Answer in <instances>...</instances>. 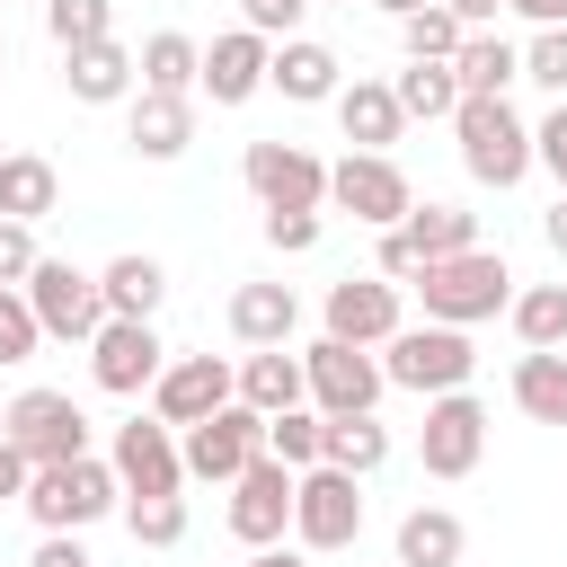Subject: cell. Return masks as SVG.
<instances>
[{"label":"cell","instance_id":"obj_1","mask_svg":"<svg viewBox=\"0 0 567 567\" xmlns=\"http://www.w3.org/2000/svg\"><path fill=\"white\" fill-rule=\"evenodd\" d=\"M416 292H425V319H443V328H478V319L514 310V275H505L496 248H461V257L425 266Z\"/></svg>","mask_w":567,"mask_h":567},{"label":"cell","instance_id":"obj_2","mask_svg":"<svg viewBox=\"0 0 567 567\" xmlns=\"http://www.w3.org/2000/svg\"><path fill=\"white\" fill-rule=\"evenodd\" d=\"M452 133H461V168L478 177V186H523L532 177V124L505 106V97H461V115H452Z\"/></svg>","mask_w":567,"mask_h":567},{"label":"cell","instance_id":"obj_3","mask_svg":"<svg viewBox=\"0 0 567 567\" xmlns=\"http://www.w3.org/2000/svg\"><path fill=\"white\" fill-rule=\"evenodd\" d=\"M44 532H89L97 514H115L124 505V478H115V461H53V470H35L27 478V496H18Z\"/></svg>","mask_w":567,"mask_h":567},{"label":"cell","instance_id":"obj_4","mask_svg":"<svg viewBox=\"0 0 567 567\" xmlns=\"http://www.w3.org/2000/svg\"><path fill=\"white\" fill-rule=\"evenodd\" d=\"M0 443L27 452V470H53V461H89V416L71 390H18L9 416H0Z\"/></svg>","mask_w":567,"mask_h":567},{"label":"cell","instance_id":"obj_5","mask_svg":"<svg viewBox=\"0 0 567 567\" xmlns=\"http://www.w3.org/2000/svg\"><path fill=\"white\" fill-rule=\"evenodd\" d=\"M381 372H390L399 390H416V399H443V390H461V381L478 372V354H470V328L425 319V328H399V337H390Z\"/></svg>","mask_w":567,"mask_h":567},{"label":"cell","instance_id":"obj_6","mask_svg":"<svg viewBox=\"0 0 567 567\" xmlns=\"http://www.w3.org/2000/svg\"><path fill=\"white\" fill-rule=\"evenodd\" d=\"M328 204L354 213V221H372V230H399V221L416 213V186H408V168H399L390 151H346V159L328 168Z\"/></svg>","mask_w":567,"mask_h":567},{"label":"cell","instance_id":"obj_7","mask_svg":"<svg viewBox=\"0 0 567 567\" xmlns=\"http://www.w3.org/2000/svg\"><path fill=\"white\" fill-rule=\"evenodd\" d=\"M461 248H478V213H461V204H416L399 230H381V275L399 284H416L425 266H443V257H461Z\"/></svg>","mask_w":567,"mask_h":567},{"label":"cell","instance_id":"obj_8","mask_svg":"<svg viewBox=\"0 0 567 567\" xmlns=\"http://www.w3.org/2000/svg\"><path fill=\"white\" fill-rule=\"evenodd\" d=\"M239 177H248V195L266 213H319L328 204V159L301 151V142H248Z\"/></svg>","mask_w":567,"mask_h":567},{"label":"cell","instance_id":"obj_9","mask_svg":"<svg viewBox=\"0 0 567 567\" xmlns=\"http://www.w3.org/2000/svg\"><path fill=\"white\" fill-rule=\"evenodd\" d=\"M292 487H301V470H284L275 452H257V461L230 478V540L284 549V532H292Z\"/></svg>","mask_w":567,"mask_h":567},{"label":"cell","instance_id":"obj_10","mask_svg":"<svg viewBox=\"0 0 567 567\" xmlns=\"http://www.w3.org/2000/svg\"><path fill=\"white\" fill-rule=\"evenodd\" d=\"M27 301H35L44 337H62V346H89V337L106 328V292H97V275H80L71 257H44V266L27 275Z\"/></svg>","mask_w":567,"mask_h":567},{"label":"cell","instance_id":"obj_11","mask_svg":"<svg viewBox=\"0 0 567 567\" xmlns=\"http://www.w3.org/2000/svg\"><path fill=\"white\" fill-rule=\"evenodd\" d=\"M478 452H487V408H478L470 390L425 399V425H416V461H425V478H470Z\"/></svg>","mask_w":567,"mask_h":567},{"label":"cell","instance_id":"obj_12","mask_svg":"<svg viewBox=\"0 0 567 567\" xmlns=\"http://www.w3.org/2000/svg\"><path fill=\"white\" fill-rule=\"evenodd\" d=\"M292 532H301V549H354V532H363V478H346V470H301V487H292Z\"/></svg>","mask_w":567,"mask_h":567},{"label":"cell","instance_id":"obj_13","mask_svg":"<svg viewBox=\"0 0 567 567\" xmlns=\"http://www.w3.org/2000/svg\"><path fill=\"white\" fill-rule=\"evenodd\" d=\"M159 372H168V346H159L151 319H106V328L89 337V381H97V390L133 399V390H159Z\"/></svg>","mask_w":567,"mask_h":567},{"label":"cell","instance_id":"obj_14","mask_svg":"<svg viewBox=\"0 0 567 567\" xmlns=\"http://www.w3.org/2000/svg\"><path fill=\"white\" fill-rule=\"evenodd\" d=\"M301 372H310V408H319V416H372V399L390 390V372H381L363 346H337V337H319V346L301 354Z\"/></svg>","mask_w":567,"mask_h":567},{"label":"cell","instance_id":"obj_15","mask_svg":"<svg viewBox=\"0 0 567 567\" xmlns=\"http://www.w3.org/2000/svg\"><path fill=\"white\" fill-rule=\"evenodd\" d=\"M177 452H186V478H213V487H230V478H239V470H248V461L266 452V416L230 399L221 416L186 425V443H177Z\"/></svg>","mask_w":567,"mask_h":567},{"label":"cell","instance_id":"obj_16","mask_svg":"<svg viewBox=\"0 0 567 567\" xmlns=\"http://www.w3.org/2000/svg\"><path fill=\"white\" fill-rule=\"evenodd\" d=\"M239 399V372L221 363V354H177L168 372H159V390H151V416L159 425H204V416H221Z\"/></svg>","mask_w":567,"mask_h":567},{"label":"cell","instance_id":"obj_17","mask_svg":"<svg viewBox=\"0 0 567 567\" xmlns=\"http://www.w3.org/2000/svg\"><path fill=\"white\" fill-rule=\"evenodd\" d=\"M408 319H399V284L390 275H346V284H328V337L337 346H390Z\"/></svg>","mask_w":567,"mask_h":567},{"label":"cell","instance_id":"obj_18","mask_svg":"<svg viewBox=\"0 0 567 567\" xmlns=\"http://www.w3.org/2000/svg\"><path fill=\"white\" fill-rule=\"evenodd\" d=\"M115 478H124V496H177L186 487V452H177V434L159 425V416H133V425H115Z\"/></svg>","mask_w":567,"mask_h":567},{"label":"cell","instance_id":"obj_19","mask_svg":"<svg viewBox=\"0 0 567 567\" xmlns=\"http://www.w3.org/2000/svg\"><path fill=\"white\" fill-rule=\"evenodd\" d=\"M266 71H275V44L248 35V27H230V35L204 44V97H213V106H248V97L266 89Z\"/></svg>","mask_w":567,"mask_h":567},{"label":"cell","instance_id":"obj_20","mask_svg":"<svg viewBox=\"0 0 567 567\" xmlns=\"http://www.w3.org/2000/svg\"><path fill=\"white\" fill-rule=\"evenodd\" d=\"M124 142H133L142 159H177V151L195 142V97H159V89H133V106H124Z\"/></svg>","mask_w":567,"mask_h":567},{"label":"cell","instance_id":"obj_21","mask_svg":"<svg viewBox=\"0 0 567 567\" xmlns=\"http://www.w3.org/2000/svg\"><path fill=\"white\" fill-rule=\"evenodd\" d=\"M337 124H346L354 151H390L399 124H408V106H399L390 80H346V89H337Z\"/></svg>","mask_w":567,"mask_h":567},{"label":"cell","instance_id":"obj_22","mask_svg":"<svg viewBox=\"0 0 567 567\" xmlns=\"http://www.w3.org/2000/svg\"><path fill=\"white\" fill-rule=\"evenodd\" d=\"M292 328H301V301H292V284H239L230 292V337L239 346H292Z\"/></svg>","mask_w":567,"mask_h":567},{"label":"cell","instance_id":"obj_23","mask_svg":"<svg viewBox=\"0 0 567 567\" xmlns=\"http://www.w3.org/2000/svg\"><path fill=\"white\" fill-rule=\"evenodd\" d=\"M452 80H461V97H505L523 80V44H505L496 27H470L452 53Z\"/></svg>","mask_w":567,"mask_h":567},{"label":"cell","instance_id":"obj_24","mask_svg":"<svg viewBox=\"0 0 567 567\" xmlns=\"http://www.w3.org/2000/svg\"><path fill=\"white\" fill-rule=\"evenodd\" d=\"M266 89H284L292 106H319V97H337V89H346V62H337L328 44H310V35H292V44H275Z\"/></svg>","mask_w":567,"mask_h":567},{"label":"cell","instance_id":"obj_25","mask_svg":"<svg viewBox=\"0 0 567 567\" xmlns=\"http://www.w3.org/2000/svg\"><path fill=\"white\" fill-rule=\"evenodd\" d=\"M62 80H71V97H80V106H115V97H133L142 62L106 35V44H89V53H62Z\"/></svg>","mask_w":567,"mask_h":567},{"label":"cell","instance_id":"obj_26","mask_svg":"<svg viewBox=\"0 0 567 567\" xmlns=\"http://www.w3.org/2000/svg\"><path fill=\"white\" fill-rule=\"evenodd\" d=\"M301 399H310V372H301V354L266 346V354H248V363H239V408H257V416H284V408H301Z\"/></svg>","mask_w":567,"mask_h":567},{"label":"cell","instance_id":"obj_27","mask_svg":"<svg viewBox=\"0 0 567 567\" xmlns=\"http://www.w3.org/2000/svg\"><path fill=\"white\" fill-rule=\"evenodd\" d=\"M461 549H470V532H461L452 505H416V514H399V567H461Z\"/></svg>","mask_w":567,"mask_h":567},{"label":"cell","instance_id":"obj_28","mask_svg":"<svg viewBox=\"0 0 567 567\" xmlns=\"http://www.w3.org/2000/svg\"><path fill=\"white\" fill-rule=\"evenodd\" d=\"M133 62H142V89H159V97H195V89H204V44L177 35V27H159Z\"/></svg>","mask_w":567,"mask_h":567},{"label":"cell","instance_id":"obj_29","mask_svg":"<svg viewBox=\"0 0 567 567\" xmlns=\"http://www.w3.org/2000/svg\"><path fill=\"white\" fill-rule=\"evenodd\" d=\"M53 195H62L53 159H35V151H9V159H0V221H44Z\"/></svg>","mask_w":567,"mask_h":567},{"label":"cell","instance_id":"obj_30","mask_svg":"<svg viewBox=\"0 0 567 567\" xmlns=\"http://www.w3.org/2000/svg\"><path fill=\"white\" fill-rule=\"evenodd\" d=\"M97 292H106V319H151L159 292H168V275H159V257H115L97 275Z\"/></svg>","mask_w":567,"mask_h":567},{"label":"cell","instance_id":"obj_31","mask_svg":"<svg viewBox=\"0 0 567 567\" xmlns=\"http://www.w3.org/2000/svg\"><path fill=\"white\" fill-rule=\"evenodd\" d=\"M514 337H523V354H558L567 346V284H532V292H514Z\"/></svg>","mask_w":567,"mask_h":567},{"label":"cell","instance_id":"obj_32","mask_svg":"<svg viewBox=\"0 0 567 567\" xmlns=\"http://www.w3.org/2000/svg\"><path fill=\"white\" fill-rule=\"evenodd\" d=\"M514 408L532 425H567V354H523L514 363Z\"/></svg>","mask_w":567,"mask_h":567},{"label":"cell","instance_id":"obj_33","mask_svg":"<svg viewBox=\"0 0 567 567\" xmlns=\"http://www.w3.org/2000/svg\"><path fill=\"white\" fill-rule=\"evenodd\" d=\"M381 461H390V425H381V416H328V470L372 478Z\"/></svg>","mask_w":567,"mask_h":567},{"label":"cell","instance_id":"obj_34","mask_svg":"<svg viewBox=\"0 0 567 567\" xmlns=\"http://www.w3.org/2000/svg\"><path fill=\"white\" fill-rule=\"evenodd\" d=\"M390 89H399V106L425 115V124H452V115H461V80H452V62H408Z\"/></svg>","mask_w":567,"mask_h":567},{"label":"cell","instance_id":"obj_35","mask_svg":"<svg viewBox=\"0 0 567 567\" xmlns=\"http://www.w3.org/2000/svg\"><path fill=\"white\" fill-rule=\"evenodd\" d=\"M266 452H275L284 470H319V461H328V416H319V408H284V416H266Z\"/></svg>","mask_w":567,"mask_h":567},{"label":"cell","instance_id":"obj_36","mask_svg":"<svg viewBox=\"0 0 567 567\" xmlns=\"http://www.w3.org/2000/svg\"><path fill=\"white\" fill-rule=\"evenodd\" d=\"M44 27H53L62 53H89V44L115 35V9H106V0H44Z\"/></svg>","mask_w":567,"mask_h":567},{"label":"cell","instance_id":"obj_37","mask_svg":"<svg viewBox=\"0 0 567 567\" xmlns=\"http://www.w3.org/2000/svg\"><path fill=\"white\" fill-rule=\"evenodd\" d=\"M461 35H470V27H461L443 0H434V9H416V18H399V44H408V62H452V53H461Z\"/></svg>","mask_w":567,"mask_h":567},{"label":"cell","instance_id":"obj_38","mask_svg":"<svg viewBox=\"0 0 567 567\" xmlns=\"http://www.w3.org/2000/svg\"><path fill=\"white\" fill-rule=\"evenodd\" d=\"M124 532L142 549H177L186 540V496H124Z\"/></svg>","mask_w":567,"mask_h":567},{"label":"cell","instance_id":"obj_39","mask_svg":"<svg viewBox=\"0 0 567 567\" xmlns=\"http://www.w3.org/2000/svg\"><path fill=\"white\" fill-rule=\"evenodd\" d=\"M35 346H44L35 301H27L18 284H0V363H35Z\"/></svg>","mask_w":567,"mask_h":567},{"label":"cell","instance_id":"obj_40","mask_svg":"<svg viewBox=\"0 0 567 567\" xmlns=\"http://www.w3.org/2000/svg\"><path fill=\"white\" fill-rule=\"evenodd\" d=\"M523 80H540V89L567 97V27H540V35L523 44Z\"/></svg>","mask_w":567,"mask_h":567},{"label":"cell","instance_id":"obj_41","mask_svg":"<svg viewBox=\"0 0 567 567\" xmlns=\"http://www.w3.org/2000/svg\"><path fill=\"white\" fill-rule=\"evenodd\" d=\"M44 266V248H35V221H0V284H18L27 292V275Z\"/></svg>","mask_w":567,"mask_h":567},{"label":"cell","instance_id":"obj_42","mask_svg":"<svg viewBox=\"0 0 567 567\" xmlns=\"http://www.w3.org/2000/svg\"><path fill=\"white\" fill-rule=\"evenodd\" d=\"M532 159H540V168L558 177V195H567V97H558V106L532 124Z\"/></svg>","mask_w":567,"mask_h":567},{"label":"cell","instance_id":"obj_43","mask_svg":"<svg viewBox=\"0 0 567 567\" xmlns=\"http://www.w3.org/2000/svg\"><path fill=\"white\" fill-rule=\"evenodd\" d=\"M239 9H248V35L292 44V27H301V9H310V0H239Z\"/></svg>","mask_w":567,"mask_h":567},{"label":"cell","instance_id":"obj_44","mask_svg":"<svg viewBox=\"0 0 567 567\" xmlns=\"http://www.w3.org/2000/svg\"><path fill=\"white\" fill-rule=\"evenodd\" d=\"M266 248H284V257L319 248V213H266Z\"/></svg>","mask_w":567,"mask_h":567},{"label":"cell","instance_id":"obj_45","mask_svg":"<svg viewBox=\"0 0 567 567\" xmlns=\"http://www.w3.org/2000/svg\"><path fill=\"white\" fill-rule=\"evenodd\" d=\"M27 567H97V558H89V549H80V532H44V540H35V558H27Z\"/></svg>","mask_w":567,"mask_h":567},{"label":"cell","instance_id":"obj_46","mask_svg":"<svg viewBox=\"0 0 567 567\" xmlns=\"http://www.w3.org/2000/svg\"><path fill=\"white\" fill-rule=\"evenodd\" d=\"M27 478H35V470H27V452H18V443H0V496H27Z\"/></svg>","mask_w":567,"mask_h":567},{"label":"cell","instance_id":"obj_47","mask_svg":"<svg viewBox=\"0 0 567 567\" xmlns=\"http://www.w3.org/2000/svg\"><path fill=\"white\" fill-rule=\"evenodd\" d=\"M540 239H549V257H558V266H567V195H558V204H549V213H540Z\"/></svg>","mask_w":567,"mask_h":567},{"label":"cell","instance_id":"obj_48","mask_svg":"<svg viewBox=\"0 0 567 567\" xmlns=\"http://www.w3.org/2000/svg\"><path fill=\"white\" fill-rule=\"evenodd\" d=\"M505 9H523L532 27H567V0H505Z\"/></svg>","mask_w":567,"mask_h":567},{"label":"cell","instance_id":"obj_49","mask_svg":"<svg viewBox=\"0 0 567 567\" xmlns=\"http://www.w3.org/2000/svg\"><path fill=\"white\" fill-rule=\"evenodd\" d=\"M443 9H452V18H461V27H487V18H496V9H505V0H443Z\"/></svg>","mask_w":567,"mask_h":567},{"label":"cell","instance_id":"obj_50","mask_svg":"<svg viewBox=\"0 0 567 567\" xmlns=\"http://www.w3.org/2000/svg\"><path fill=\"white\" fill-rule=\"evenodd\" d=\"M248 567H310V558H301V549H257Z\"/></svg>","mask_w":567,"mask_h":567},{"label":"cell","instance_id":"obj_51","mask_svg":"<svg viewBox=\"0 0 567 567\" xmlns=\"http://www.w3.org/2000/svg\"><path fill=\"white\" fill-rule=\"evenodd\" d=\"M381 9H390V18H416V9H434V0H381Z\"/></svg>","mask_w":567,"mask_h":567},{"label":"cell","instance_id":"obj_52","mask_svg":"<svg viewBox=\"0 0 567 567\" xmlns=\"http://www.w3.org/2000/svg\"><path fill=\"white\" fill-rule=\"evenodd\" d=\"M0 62H9V44H0Z\"/></svg>","mask_w":567,"mask_h":567}]
</instances>
